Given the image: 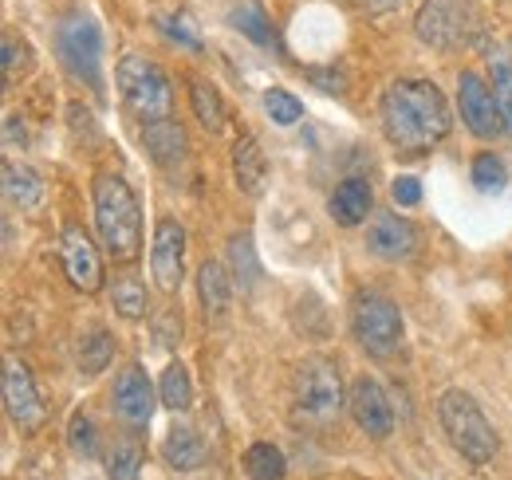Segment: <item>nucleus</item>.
<instances>
[{
    "mask_svg": "<svg viewBox=\"0 0 512 480\" xmlns=\"http://www.w3.org/2000/svg\"><path fill=\"white\" fill-rule=\"evenodd\" d=\"M383 134L402 154H426L449 134V107L438 83L398 79L383 95Z\"/></svg>",
    "mask_w": 512,
    "mask_h": 480,
    "instance_id": "1",
    "label": "nucleus"
},
{
    "mask_svg": "<svg viewBox=\"0 0 512 480\" xmlns=\"http://www.w3.org/2000/svg\"><path fill=\"white\" fill-rule=\"evenodd\" d=\"M95 233L103 240V252L115 264H134L142 252V209L138 197L119 174L95 178Z\"/></svg>",
    "mask_w": 512,
    "mask_h": 480,
    "instance_id": "2",
    "label": "nucleus"
},
{
    "mask_svg": "<svg viewBox=\"0 0 512 480\" xmlns=\"http://www.w3.org/2000/svg\"><path fill=\"white\" fill-rule=\"evenodd\" d=\"M343 410V378L339 366L323 355L300 362L292 378V425L300 429H327Z\"/></svg>",
    "mask_w": 512,
    "mask_h": 480,
    "instance_id": "3",
    "label": "nucleus"
},
{
    "mask_svg": "<svg viewBox=\"0 0 512 480\" xmlns=\"http://www.w3.org/2000/svg\"><path fill=\"white\" fill-rule=\"evenodd\" d=\"M438 421H442L446 437L453 441V449H457L465 461L485 465V461L497 457V445H501V441H497V429L489 425L485 410L473 402V394H465V390H446V394L438 398Z\"/></svg>",
    "mask_w": 512,
    "mask_h": 480,
    "instance_id": "4",
    "label": "nucleus"
},
{
    "mask_svg": "<svg viewBox=\"0 0 512 480\" xmlns=\"http://www.w3.org/2000/svg\"><path fill=\"white\" fill-rule=\"evenodd\" d=\"M119 95L130 111L142 122H158L174 115V87L166 79V71L146 56H127L115 71Z\"/></svg>",
    "mask_w": 512,
    "mask_h": 480,
    "instance_id": "5",
    "label": "nucleus"
},
{
    "mask_svg": "<svg viewBox=\"0 0 512 480\" xmlns=\"http://www.w3.org/2000/svg\"><path fill=\"white\" fill-rule=\"evenodd\" d=\"M56 52L67 71L91 91L103 87V32L87 12H67L56 24Z\"/></svg>",
    "mask_w": 512,
    "mask_h": 480,
    "instance_id": "6",
    "label": "nucleus"
},
{
    "mask_svg": "<svg viewBox=\"0 0 512 480\" xmlns=\"http://www.w3.org/2000/svg\"><path fill=\"white\" fill-rule=\"evenodd\" d=\"M351 331L371 359H390L402 343V311L379 292H359L351 300Z\"/></svg>",
    "mask_w": 512,
    "mask_h": 480,
    "instance_id": "7",
    "label": "nucleus"
},
{
    "mask_svg": "<svg viewBox=\"0 0 512 480\" xmlns=\"http://www.w3.org/2000/svg\"><path fill=\"white\" fill-rule=\"evenodd\" d=\"M414 32L422 44L449 52L477 36V12L469 0H426L414 16Z\"/></svg>",
    "mask_w": 512,
    "mask_h": 480,
    "instance_id": "8",
    "label": "nucleus"
},
{
    "mask_svg": "<svg viewBox=\"0 0 512 480\" xmlns=\"http://www.w3.org/2000/svg\"><path fill=\"white\" fill-rule=\"evenodd\" d=\"M457 111H461V122L469 126L473 138H501L509 130L505 115H501V103H497V91L477 71L457 75Z\"/></svg>",
    "mask_w": 512,
    "mask_h": 480,
    "instance_id": "9",
    "label": "nucleus"
},
{
    "mask_svg": "<svg viewBox=\"0 0 512 480\" xmlns=\"http://www.w3.org/2000/svg\"><path fill=\"white\" fill-rule=\"evenodd\" d=\"M150 272H154V284L162 292H178L182 288V272H186V229H182V221H174V217L158 221Z\"/></svg>",
    "mask_w": 512,
    "mask_h": 480,
    "instance_id": "10",
    "label": "nucleus"
},
{
    "mask_svg": "<svg viewBox=\"0 0 512 480\" xmlns=\"http://www.w3.org/2000/svg\"><path fill=\"white\" fill-rule=\"evenodd\" d=\"M347 410H351L355 425H359L367 437H375V441H386V437L394 433L390 398H386L383 386H379L375 378H367V374L351 382V390H347Z\"/></svg>",
    "mask_w": 512,
    "mask_h": 480,
    "instance_id": "11",
    "label": "nucleus"
},
{
    "mask_svg": "<svg viewBox=\"0 0 512 480\" xmlns=\"http://www.w3.org/2000/svg\"><path fill=\"white\" fill-rule=\"evenodd\" d=\"M60 256H64L67 280H71L83 296H95V292L103 288V260H99L95 240L87 237V229L67 225L64 237H60Z\"/></svg>",
    "mask_w": 512,
    "mask_h": 480,
    "instance_id": "12",
    "label": "nucleus"
},
{
    "mask_svg": "<svg viewBox=\"0 0 512 480\" xmlns=\"http://www.w3.org/2000/svg\"><path fill=\"white\" fill-rule=\"evenodd\" d=\"M4 410L20 429H40L44 421V398L36 390L32 370L20 359L4 362Z\"/></svg>",
    "mask_w": 512,
    "mask_h": 480,
    "instance_id": "13",
    "label": "nucleus"
},
{
    "mask_svg": "<svg viewBox=\"0 0 512 480\" xmlns=\"http://www.w3.org/2000/svg\"><path fill=\"white\" fill-rule=\"evenodd\" d=\"M115 414L127 421L130 429H146L154 418V386L146 378V370L138 362H130L127 370L115 378Z\"/></svg>",
    "mask_w": 512,
    "mask_h": 480,
    "instance_id": "14",
    "label": "nucleus"
},
{
    "mask_svg": "<svg viewBox=\"0 0 512 480\" xmlns=\"http://www.w3.org/2000/svg\"><path fill=\"white\" fill-rule=\"evenodd\" d=\"M367 248L379 260H390V264L410 260L418 252V229L406 217H398V213H379L371 221V229H367Z\"/></svg>",
    "mask_w": 512,
    "mask_h": 480,
    "instance_id": "15",
    "label": "nucleus"
},
{
    "mask_svg": "<svg viewBox=\"0 0 512 480\" xmlns=\"http://www.w3.org/2000/svg\"><path fill=\"white\" fill-rule=\"evenodd\" d=\"M371 209H375V189H371L367 178H343L331 189V197H327V213L343 229L363 225L371 217Z\"/></svg>",
    "mask_w": 512,
    "mask_h": 480,
    "instance_id": "16",
    "label": "nucleus"
},
{
    "mask_svg": "<svg viewBox=\"0 0 512 480\" xmlns=\"http://www.w3.org/2000/svg\"><path fill=\"white\" fill-rule=\"evenodd\" d=\"M142 146L158 166H182L186 162V130L174 119H158L142 126Z\"/></svg>",
    "mask_w": 512,
    "mask_h": 480,
    "instance_id": "17",
    "label": "nucleus"
},
{
    "mask_svg": "<svg viewBox=\"0 0 512 480\" xmlns=\"http://www.w3.org/2000/svg\"><path fill=\"white\" fill-rule=\"evenodd\" d=\"M233 178L249 197H260L264 185H268V158H264V150H260L253 134H241L233 142Z\"/></svg>",
    "mask_w": 512,
    "mask_h": 480,
    "instance_id": "18",
    "label": "nucleus"
},
{
    "mask_svg": "<svg viewBox=\"0 0 512 480\" xmlns=\"http://www.w3.org/2000/svg\"><path fill=\"white\" fill-rule=\"evenodd\" d=\"M233 272H225V264L217 260H205L197 268V296H201V307L209 319H221L229 315V303H233Z\"/></svg>",
    "mask_w": 512,
    "mask_h": 480,
    "instance_id": "19",
    "label": "nucleus"
},
{
    "mask_svg": "<svg viewBox=\"0 0 512 480\" xmlns=\"http://www.w3.org/2000/svg\"><path fill=\"white\" fill-rule=\"evenodd\" d=\"M162 457H166V465H170V469H178V473H193V469H201V465H205L209 449H205V441L197 437V429H193V425H174V429L166 433V441H162Z\"/></svg>",
    "mask_w": 512,
    "mask_h": 480,
    "instance_id": "20",
    "label": "nucleus"
},
{
    "mask_svg": "<svg viewBox=\"0 0 512 480\" xmlns=\"http://www.w3.org/2000/svg\"><path fill=\"white\" fill-rule=\"evenodd\" d=\"M4 197L16 209H36L44 201V178L24 162H4Z\"/></svg>",
    "mask_w": 512,
    "mask_h": 480,
    "instance_id": "21",
    "label": "nucleus"
},
{
    "mask_svg": "<svg viewBox=\"0 0 512 480\" xmlns=\"http://www.w3.org/2000/svg\"><path fill=\"white\" fill-rule=\"evenodd\" d=\"M229 272H233V284L241 292H256V284H260L264 272H260V260H256V248L249 233L229 237Z\"/></svg>",
    "mask_w": 512,
    "mask_h": 480,
    "instance_id": "22",
    "label": "nucleus"
},
{
    "mask_svg": "<svg viewBox=\"0 0 512 480\" xmlns=\"http://www.w3.org/2000/svg\"><path fill=\"white\" fill-rule=\"evenodd\" d=\"M229 24L237 32H245V40H253L256 48H276V28H272V20L264 16V8L256 0H241L229 12Z\"/></svg>",
    "mask_w": 512,
    "mask_h": 480,
    "instance_id": "23",
    "label": "nucleus"
},
{
    "mask_svg": "<svg viewBox=\"0 0 512 480\" xmlns=\"http://www.w3.org/2000/svg\"><path fill=\"white\" fill-rule=\"evenodd\" d=\"M190 107H193V115H197V122H201L209 134H221V130H225L229 115H225V103H221L217 87L205 83V79H197V75L190 79Z\"/></svg>",
    "mask_w": 512,
    "mask_h": 480,
    "instance_id": "24",
    "label": "nucleus"
},
{
    "mask_svg": "<svg viewBox=\"0 0 512 480\" xmlns=\"http://www.w3.org/2000/svg\"><path fill=\"white\" fill-rule=\"evenodd\" d=\"M115 359V339H111V331H103V327H91L83 339H79V374L83 378H95V374H103L107 366Z\"/></svg>",
    "mask_w": 512,
    "mask_h": 480,
    "instance_id": "25",
    "label": "nucleus"
},
{
    "mask_svg": "<svg viewBox=\"0 0 512 480\" xmlns=\"http://www.w3.org/2000/svg\"><path fill=\"white\" fill-rule=\"evenodd\" d=\"M158 398H162V406L174 410V414H186V410H190L193 382H190L186 362H170V366L162 370V378H158Z\"/></svg>",
    "mask_w": 512,
    "mask_h": 480,
    "instance_id": "26",
    "label": "nucleus"
},
{
    "mask_svg": "<svg viewBox=\"0 0 512 480\" xmlns=\"http://www.w3.org/2000/svg\"><path fill=\"white\" fill-rule=\"evenodd\" d=\"M245 473H249V480H284L288 461L272 441H256L245 449Z\"/></svg>",
    "mask_w": 512,
    "mask_h": 480,
    "instance_id": "27",
    "label": "nucleus"
},
{
    "mask_svg": "<svg viewBox=\"0 0 512 480\" xmlns=\"http://www.w3.org/2000/svg\"><path fill=\"white\" fill-rule=\"evenodd\" d=\"M111 303H115V311L123 319H130V323L142 319L146 315V284L138 276H130V272H119L111 280Z\"/></svg>",
    "mask_w": 512,
    "mask_h": 480,
    "instance_id": "28",
    "label": "nucleus"
},
{
    "mask_svg": "<svg viewBox=\"0 0 512 480\" xmlns=\"http://www.w3.org/2000/svg\"><path fill=\"white\" fill-rule=\"evenodd\" d=\"M142 473V445L134 437H115L107 449V480H138Z\"/></svg>",
    "mask_w": 512,
    "mask_h": 480,
    "instance_id": "29",
    "label": "nucleus"
},
{
    "mask_svg": "<svg viewBox=\"0 0 512 480\" xmlns=\"http://www.w3.org/2000/svg\"><path fill=\"white\" fill-rule=\"evenodd\" d=\"M473 185H477L481 193H501V189L509 185V166H505V158L493 154V150L477 154V158H473Z\"/></svg>",
    "mask_w": 512,
    "mask_h": 480,
    "instance_id": "30",
    "label": "nucleus"
},
{
    "mask_svg": "<svg viewBox=\"0 0 512 480\" xmlns=\"http://www.w3.org/2000/svg\"><path fill=\"white\" fill-rule=\"evenodd\" d=\"M67 445L75 457H95L99 453V429L95 421L87 418V410H75L71 421H67Z\"/></svg>",
    "mask_w": 512,
    "mask_h": 480,
    "instance_id": "31",
    "label": "nucleus"
},
{
    "mask_svg": "<svg viewBox=\"0 0 512 480\" xmlns=\"http://www.w3.org/2000/svg\"><path fill=\"white\" fill-rule=\"evenodd\" d=\"M264 111H268V119L276 122V126H292V122L304 119V103L292 91H284V87H268L264 91Z\"/></svg>",
    "mask_w": 512,
    "mask_h": 480,
    "instance_id": "32",
    "label": "nucleus"
},
{
    "mask_svg": "<svg viewBox=\"0 0 512 480\" xmlns=\"http://www.w3.org/2000/svg\"><path fill=\"white\" fill-rule=\"evenodd\" d=\"M0 56H4V83L16 87V79H24V75H28V63H32L28 44L16 40L12 32H4V40H0Z\"/></svg>",
    "mask_w": 512,
    "mask_h": 480,
    "instance_id": "33",
    "label": "nucleus"
},
{
    "mask_svg": "<svg viewBox=\"0 0 512 480\" xmlns=\"http://www.w3.org/2000/svg\"><path fill=\"white\" fill-rule=\"evenodd\" d=\"M493 91H497L505 126L512 130V52H497L493 56Z\"/></svg>",
    "mask_w": 512,
    "mask_h": 480,
    "instance_id": "34",
    "label": "nucleus"
},
{
    "mask_svg": "<svg viewBox=\"0 0 512 480\" xmlns=\"http://www.w3.org/2000/svg\"><path fill=\"white\" fill-rule=\"evenodd\" d=\"M178 339H182V311L166 307L158 315V323H154V343H158V351H174Z\"/></svg>",
    "mask_w": 512,
    "mask_h": 480,
    "instance_id": "35",
    "label": "nucleus"
},
{
    "mask_svg": "<svg viewBox=\"0 0 512 480\" xmlns=\"http://www.w3.org/2000/svg\"><path fill=\"white\" fill-rule=\"evenodd\" d=\"M308 79L320 87L323 95H343V91H347V75H343V67H335V63H327V67H312V71H308Z\"/></svg>",
    "mask_w": 512,
    "mask_h": 480,
    "instance_id": "36",
    "label": "nucleus"
},
{
    "mask_svg": "<svg viewBox=\"0 0 512 480\" xmlns=\"http://www.w3.org/2000/svg\"><path fill=\"white\" fill-rule=\"evenodd\" d=\"M390 197H394V205L414 209V205L422 201V181L410 178V174H402V178H394V185H390Z\"/></svg>",
    "mask_w": 512,
    "mask_h": 480,
    "instance_id": "37",
    "label": "nucleus"
},
{
    "mask_svg": "<svg viewBox=\"0 0 512 480\" xmlns=\"http://www.w3.org/2000/svg\"><path fill=\"white\" fill-rule=\"evenodd\" d=\"M158 24H162V32H166V36H170L174 44H186L190 52H201V40L193 36L190 24H186L182 16H166V20H158Z\"/></svg>",
    "mask_w": 512,
    "mask_h": 480,
    "instance_id": "38",
    "label": "nucleus"
},
{
    "mask_svg": "<svg viewBox=\"0 0 512 480\" xmlns=\"http://www.w3.org/2000/svg\"><path fill=\"white\" fill-rule=\"evenodd\" d=\"M359 8H367V12H390V8H398L402 0H355Z\"/></svg>",
    "mask_w": 512,
    "mask_h": 480,
    "instance_id": "39",
    "label": "nucleus"
}]
</instances>
